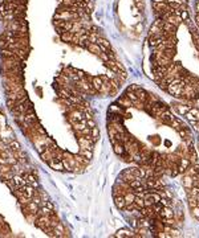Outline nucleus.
I'll return each instance as SVG.
<instances>
[{
    "mask_svg": "<svg viewBox=\"0 0 199 238\" xmlns=\"http://www.w3.org/2000/svg\"><path fill=\"white\" fill-rule=\"evenodd\" d=\"M77 142H78L80 148L92 149V151H93V146H94V142H93L92 136H77Z\"/></svg>",
    "mask_w": 199,
    "mask_h": 238,
    "instance_id": "nucleus-1",
    "label": "nucleus"
},
{
    "mask_svg": "<svg viewBox=\"0 0 199 238\" xmlns=\"http://www.w3.org/2000/svg\"><path fill=\"white\" fill-rule=\"evenodd\" d=\"M85 116H84V112L81 111V110H72V111L68 112V120L70 122V124H73L76 122H80V120H84Z\"/></svg>",
    "mask_w": 199,
    "mask_h": 238,
    "instance_id": "nucleus-2",
    "label": "nucleus"
},
{
    "mask_svg": "<svg viewBox=\"0 0 199 238\" xmlns=\"http://www.w3.org/2000/svg\"><path fill=\"white\" fill-rule=\"evenodd\" d=\"M5 93H7V97H8V99H12V101H19V99H21V98L28 97L27 91H25L24 89L17 90V91H5Z\"/></svg>",
    "mask_w": 199,
    "mask_h": 238,
    "instance_id": "nucleus-3",
    "label": "nucleus"
},
{
    "mask_svg": "<svg viewBox=\"0 0 199 238\" xmlns=\"http://www.w3.org/2000/svg\"><path fill=\"white\" fill-rule=\"evenodd\" d=\"M21 176H23V179L25 180L27 184L35 186V188H37V186H39V183H37V179H36V175H33L32 172H24Z\"/></svg>",
    "mask_w": 199,
    "mask_h": 238,
    "instance_id": "nucleus-4",
    "label": "nucleus"
},
{
    "mask_svg": "<svg viewBox=\"0 0 199 238\" xmlns=\"http://www.w3.org/2000/svg\"><path fill=\"white\" fill-rule=\"evenodd\" d=\"M48 164H49V167L52 168V169H55V171H59V172L64 171V164H63V160H59V159H52Z\"/></svg>",
    "mask_w": 199,
    "mask_h": 238,
    "instance_id": "nucleus-5",
    "label": "nucleus"
},
{
    "mask_svg": "<svg viewBox=\"0 0 199 238\" xmlns=\"http://www.w3.org/2000/svg\"><path fill=\"white\" fill-rule=\"evenodd\" d=\"M174 109H175V111L178 112V114L184 115L191 109V106L190 105H184V103H175L174 105Z\"/></svg>",
    "mask_w": 199,
    "mask_h": 238,
    "instance_id": "nucleus-6",
    "label": "nucleus"
},
{
    "mask_svg": "<svg viewBox=\"0 0 199 238\" xmlns=\"http://www.w3.org/2000/svg\"><path fill=\"white\" fill-rule=\"evenodd\" d=\"M183 186L186 188V192H189V190L194 186V183H193V176H190V175L184 173L183 175Z\"/></svg>",
    "mask_w": 199,
    "mask_h": 238,
    "instance_id": "nucleus-7",
    "label": "nucleus"
},
{
    "mask_svg": "<svg viewBox=\"0 0 199 238\" xmlns=\"http://www.w3.org/2000/svg\"><path fill=\"white\" fill-rule=\"evenodd\" d=\"M114 204H115V206H117L118 209H124L125 205H126L124 195H115L114 196Z\"/></svg>",
    "mask_w": 199,
    "mask_h": 238,
    "instance_id": "nucleus-8",
    "label": "nucleus"
},
{
    "mask_svg": "<svg viewBox=\"0 0 199 238\" xmlns=\"http://www.w3.org/2000/svg\"><path fill=\"white\" fill-rule=\"evenodd\" d=\"M117 103H118L119 106H121V107H124V109H130V107H132V106H133V102L130 101L129 98L126 97V95H124V97H121V98H119Z\"/></svg>",
    "mask_w": 199,
    "mask_h": 238,
    "instance_id": "nucleus-9",
    "label": "nucleus"
},
{
    "mask_svg": "<svg viewBox=\"0 0 199 238\" xmlns=\"http://www.w3.org/2000/svg\"><path fill=\"white\" fill-rule=\"evenodd\" d=\"M114 237L115 238H125V237L130 238V237H134V233H132L128 229H121V230H118V232L114 234Z\"/></svg>",
    "mask_w": 199,
    "mask_h": 238,
    "instance_id": "nucleus-10",
    "label": "nucleus"
},
{
    "mask_svg": "<svg viewBox=\"0 0 199 238\" xmlns=\"http://www.w3.org/2000/svg\"><path fill=\"white\" fill-rule=\"evenodd\" d=\"M90 83H92V86L96 89V91H100L101 90V86L104 85L101 77H92V81H90Z\"/></svg>",
    "mask_w": 199,
    "mask_h": 238,
    "instance_id": "nucleus-11",
    "label": "nucleus"
},
{
    "mask_svg": "<svg viewBox=\"0 0 199 238\" xmlns=\"http://www.w3.org/2000/svg\"><path fill=\"white\" fill-rule=\"evenodd\" d=\"M136 95H137V98H138L139 101H142V102H146V99H147V91L146 90H143V89H141V87H138L136 91Z\"/></svg>",
    "mask_w": 199,
    "mask_h": 238,
    "instance_id": "nucleus-12",
    "label": "nucleus"
},
{
    "mask_svg": "<svg viewBox=\"0 0 199 238\" xmlns=\"http://www.w3.org/2000/svg\"><path fill=\"white\" fill-rule=\"evenodd\" d=\"M113 149H114V152L117 153L118 156H122L126 152L124 143H115V144H113Z\"/></svg>",
    "mask_w": 199,
    "mask_h": 238,
    "instance_id": "nucleus-13",
    "label": "nucleus"
},
{
    "mask_svg": "<svg viewBox=\"0 0 199 238\" xmlns=\"http://www.w3.org/2000/svg\"><path fill=\"white\" fill-rule=\"evenodd\" d=\"M12 180H13V183H15V186H16V188H21V186L27 185V183H25V180L23 179V176H21V175H15Z\"/></svg>",
    "mask_w": 199,
    "mask_h": 238,
    "instance_id": "nucleus-14",
    "label": "nucleus"
},
{
    "mask_svg": "<svg viewBox=\"0 0 199 238\" xmlns=\"http://www.w3.org/2000/svg\"><path fill=\"white\" fill-rule=\"evenodd\" d=\"M109 112H114V114H119V115L124 116V114H125V110H124V107H121L119 105H110V107H109Z\"/></svg>",
    "mask_w": 199,
    "mask_h": 238,
    "instance_id": "nucleus-15",
    "label": "nucleus"
},
{
    "mask_svg": "<svg viewBox=\"0 0 199 238\" xmlns=\"http://www.w3.org/2000/svg\"><path fill=\"white\" fill-rule=\"evenodd\" d=\"M8 147L12 149V151L17 152L19 149H21V144L16 140V139H11V140H8Z\"/></svg>",
    "mask_w": 199,
    "mask_h": 238,
    "instance_id": "nucleus-16",
    "label": "nucleus"
},
{
    "mask_svg": "<svg viewBox=\"0 0 199 238\" xmlns=\"http://www.w3.org/2000/svg\"><path fill=\"white\" fill-rule=\"evenodd\" d=\"M60 36H61V40H63L64 42H73L74 35L72 33V32H63Z\"/></svg>",
    "mask_w": 199,
    "mask_h": 238,
    "instance_id": "nucleus-17",
    "label": "nucleus"
},
{
    "mask_svg": "<svg viewBox=\"0 0 199 238\" xmlns=\"http://www.w3.org/2000/svg\"><path fill=\"white\" fill-rule=\"evenodd\" d=\"M86 126H88V124H86V119H84V120H80V122H76V123L72 124V127H73V130H74V131L84 130Z\"/></svg>",
    "mask_w": 199,
    "mask_h": 238,
    "instance_id": "nucleus-18",
    "label": "nucleus"
},
{
    "mask_svg": "<svg viewBox=\"0 0 199 238\" xmlns=\"http://www.w3.org/2000/svg\"><path fill=\"white\" fill-rule=\"evenodd\" d=\"M80 155L81 156H84L85 159H89V160H92V157H93V151L92 149H85V148H80Z\"/></svg>",
    "mask_w": 199,
    "mask_h": 238,
    "instance_id": "nucleus-19",
    "label": "nucleus"
},
{
    "mask_svg": "<svg viewBox=\"0 0 199 238\" xmlns=\"http://www.w3.org/2000/svg\"><path fill=\"white\" fill-rule=\"evenodd\" d=\"M90 136H92L93 142H94V144L98 142V139H100V130H98V127H97V126L92 129V134H90Z\"/></svg>",
    "mask_w": 199,
    "mask_h": 238,
    "instance_id": "nucleus-20",
    "label": "nucleus"
},
{
    "mask_svg": "<svg viewBox=\"0 0 199 238\" xmlns=\"http://www.w3.org/2000/svg\"><path fill=\"white\" fill-rule=\"evenodd\" d=\"M187 203H189L190 209H191V208L198 206V200L195 199V197H193V196H189V195H187Z\"/></svg>",
    "mask_w": 199,
    "mask_h": 238,
    "instance_id": "nucleus-21",
    "label": "nucleus"
},
{
    "mask_svg": "<svg viewBox=\"0 0 199 238\" xmlns=\"http://www.w3.org/2000/svg\"><path fill=\"white\" fill-rule=\"evenodd\" d=\"M157 83H158V86H159V87H161V89H162V90H165V91H166V90H167V86H169V82H167V81H166V79H165V78H162V79H159V81H158Z\"/></svg>",
    "mask_w": 199,
    "mask_h": 238,
    "instance_id": "nucleus-22",
    "label": "nucleus"
},
{
    "mask_svg": "<svg viewBox=\"0 0 199 238\" xmlns=\"http://www.w3.org/2000/svg\"><path fill=\"white\" fill-rule=\"evenodd\" d=\"M126 97H128L129 98V99L130 101H132V102H134V101H137V99H138V98H137V95H136V93H134V91H130V90H128V91H126Z\"/></svg>",
    "mask_w": 199,
    "mask_h": 238,
    "instance_id": "nucleus-23",
    "label": "nucleus"
},
{
    "mask_svg": "<svg viewBox=\"0 0 199 238\" xmlns=\"http://www.w3.org/2000/svg\"><path fill=\"white\" fill-rule=\"evenodd\" d=\"M159 203L162 204V206H171V200H170V199H166V197H161Z\"/></svg>",
    "mask_w": 199,
    "mask_h": 238,
    "instance_id": "nucleus-24",
    "label": "nucleus"
},
{
    "mask_svg": "<svg viewBox=\"0 0 199 238\" xmlns=\"http://www.w3.org/2000/svg\"><path fill=\"white\" fill-rule=\"evenodd\" d=\"M189 111L191 112V114H193V116H194V118H195V119H197L198 122H199V110H198L197 107H191V109L189 110Z\"/></svg>",
    "mask_w": 199,
    "mask_h": 238,
    "instance_id": "nucleus-25",
    "label": "nucleus"
},
{
    "mask_svg": "<svg viewBox=\"0 0 199 238\" xmlns=\"http://www.w3.org/2000/svg\"><path fill=\"white\" fill-rule=\"evenodd\" d=\"M179 16H180V19H182V20H184V21H187V20H189V12H187V11H186V8H183L182 11H180Z\"/></svg>",
    "mask_w": 199,
    "mask_h": 238,
    "instance_id": "nucleus-26",
    "label": "nucleus"
},
{
    "mask_svg": "<svg viewBox=\"0 0 199 238\" xmlns=\"http://www.w3.org/2000/svg\"><path fill=\"white\" fill-rule=\"evenodd\" d=\"M134 4H136V7L138 8L139 11H143L145 9V3H143V0H134Z\"/></svg>",
    "mask_w": 199,
    "mask_h": 238,
    "instance_id": "nucleus-27",
    "label": "nucleus"
},
{
    "mask_svg": "<svg viewBox=\"0 0 199 238\" xmlns=\"http://www.w3.org/2000/svg\"><path fill=\"white\" fill-rule=\"evenodd\" d=\"M191 212H193V216L199 221V206H195V208H191Z\"/></svg>",
    "mask_w": 199,
    "mask_h": 238,
    "instance_id": "nucleus-28",
    "label": "nucleus"
},
{
    "mask_svg": "<svg viewBox=\"0 0 199 238\" xmlns=\"http://www.w3.org/2000/svg\"><path fill=\"white\" fill-rule=\"evenodd\" d=\"M45 206H46V208H49L50 210H55V204H53L52 201H49V200H46V201H45Z\"/></svg>",
    "mask_w": 199,
    "mask_h": 238,
    "instance_id": "nucleus-29",
    "label": "nucleus"
},
{
    "mask_svg": "<svg viewBox=\"0 0 199 238\" xmlns=\"http://www.w3.org/2000/svg\"><path fill=\"white\" fill-rule=\"evenodd\" d=\"M86 124H88L89 129H93V127H96V122H94V119H89V120H86Z\"/></svg>",
    "mask_w": 199,
    "mask_h": 238,
    "instance_id": "nucleus-30",
    "label": "nucleus"
},
{
    "mask_svg": "<svg viewBox=\"0 0 199 238\" xmlns=\"http://www.w3.org/2000/svg\"><path fill=\"white\" fill-rule=\"evenodd\" d=\"M100 77H101V79H102V82H104V83H109V82H110V78H109V77H108L106 74L100 75Z\"/></svg>",
    "mask_w": 199,
    "mask_h": 238,
    "instance_id": "nucleus-31",
    "label": "nucleus"
},
{
    "mask_svg": "<svg viewBox=\"0 0 199 238\" xmlns=\"http://www.w3.org/2000/svg\"><path fill=\"white\" fill-rule=\"evenodd\" d=\"M138 87H139L138 85H132V86H129V89H128V90H130V91H136L137 89H138Z\"/></svg>",
    "mask_w": 199,
    "mask_h": 238,
    "instance_id": "nucleus-32",
    "label": "nucleus"
},
{
    "mask_svg": "<svg viewBox=\"0 0 199 238\" xmlns=\"http://www.w3.org/2000/svg\"><path fill=\"white\" fill-rule=\"evenodd\" d=\"M7 222H5V220H4V217H3L2 214H0V226H3V225H5Z\"/></svg>",
    "mask_w": 199,
    "mask_h": 238,
    "instance_id": "nucleus-33",
    "label": "nucleus"
},
{
    "mask_svg": "<svg viewBox=\"0 0 199 238\" xmlns=\"http://www.w3.org/2000/svg\"><path fill=\"white\" fill-rule=\"evenodd\" d=\"M195 11H197V15H199V2L195 4Z\"/></svg>",
    "mask_w": 199,
    "mask_h": 238,
    "instance_id": "nucleus-34",
    "label": "nucleus"
},
{
    "mask_svg": "<svg viewBox=\"0 0 199 238\" xmlns=\"http://www.w3.org/2000/svg\"><path fill=\"white\" fill-rule=\"evenodd\" d=\"M197 94H198V97H199V89H198V93Z\"/></svg>",
    "mask_w": 199,
    "mask_h": 238,
    "instance_id": "nucleus-35",
    "label": "nucleus"
},
{
    "mask_svg": "<svg viewBox=\"0 0 199 238\" xmlns=\"http://www.w3.org/2000/svg\"><path fill=\"white\" fill-rule=\"evenodd\" d=\"M198 173H199V166H198Z\"/></svg>",
    "mask_w": 199,
    "mask_h": 238,
    "instance_id": "nucleus-36",
    "label": "nucleus"
},
{
    "mask_svg": "<svg viewBox=\"0 0 199 238\" xmlns=\"http://www.w3.org/2000/svg\"><path fill=\"white\" fill-rule=\"evenodd\" d=\"M198 147H199V143H198Z\"/></svg>",
    "mask_w": 199,
    "mask_h": 238,
    "instance_id": "nucleus-37",
    "label": "nucleus"
}]
</instances>
